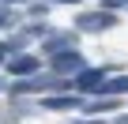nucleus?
Instances as JSON below:
<instances>
[{"label": "nucleus", "instance_id": "ddd939ff", "mask_svg": "<svg viewBox=\"0 0 128 124\" xmlns=\"http://www.w3.org/2000/svg\"><path fill=\"white\" fill-rule=\"evenodd\" d=\"M72 124H102L98 117H83V120H72Z\"/></svg>", "mask_w": 128, "mask_h": 124}, {"label": "nucleus", "instance_id": "9b49d317", "mask_svg": "<svg viewBox=\"0 0 128 124\" xmlns=\"http://www.w3.org/2000/svg\"><path fill=\"white\" fill-rule=\"evenodd\" d=\"M12 23H15V19H12V11H8V8H0V26H12Z\"/></svg>", "mask_w": 128, "mask_h": 124}, {"label": "nucleus", "instance_id": "39448f33", "mask_svg": "<svg viewBox=\"0 0 128 124\" xmlns=\"http://www.w3.org/2000/svg\"><path fill=\"white\" fill-rule=\"evenodd\" d=\"M87 64H83V56L72 49V53H60V56H53V75H64V79H68V75H79Z\"/></svg>", "mask_w": 128, "mask_h": 124}, {"label": "nucleus", "instance_id": "0eeeda50", "mask_svg": "<svg viewBox=\"0 0 128 124\" xmlns=\"http://www.w3.org/2000/svg\"><path fill=\"white\" fill-rule=\"evenodd\" d=\"M8 72L19 75V79H23V75H38V56H26V53H23V56H12V60H8Z\"/></svg>", "mask_w": 128, "mask_h": 124}, {"label": "nucleus", "instance_id": "dca6fc26", "mask_svg": "<svg viewBox=\"0 0 128 124\" xmlns=\"http://www.w3.org/2000/svg\"><path fill=\"white\" fill-rule=\"evenodd\" d=\"M0 90H4V83H0Z\"/></svg>", "mask_w": 128, "mask_h": 124}, {"label": "nucleus", "instance_id": "7ed1b4c3", "mask_svg": "<svg viewBox=\"0 0 128 124\" xmlns=\"http://www.w3.org/2000/svg\"><path fill=\"white\" fill-rule=\"evenodd\" d=\"M102 87H106V72L102 68H83L76 75V90L79 94H102Z\"/></svg>", "mask_w": 128, "mask_h": 124}, {"label": "nucleus", "instance_id": "4468645a", "mask_svg": "<svg viewBox=\"0 0 128 124\" xmlns=\"http://www.w3.org/2000/svg\"><path fill=\"white\" fill-rule=\"evenodd\" d=\"M49 4H79V0H49Z\"/></svg>", "mask_w": 128, "mask_h": 124}, {"label": "nucleus", "instance_id": "2eb2a0df", "mask_svg": "<svg viewBox=\"0 0 128 124\" xmlns=\"http://www.w3.org/2000/svg\"><path fill=\"white\" fill-rule=\"evenodd\" d=\"M117 124H128V117H117Z\"/></svg>", "mask_w": 128, "mask_h": 124}, {"label": "nucleus", "instance_id": "20e7f679", "mask_svg": "<svg viewBox=\"0 0 128 124\" xmlns=\"http://www.w3.org/2000/svg\"><path fill=\"white\" fill-rule=\"evenodd\" d=\"M49 56H60V53H72L76 49V34L72 30H53V34H45V45H42Z\"/></svg>", "mask_w": 128, "mask_h": 124}, {"label": "nucleus", "instance_id": "f03ea898", "mask_svg": "<svg viewBox=\"0 0 128 124\" xmlns=\"http://www.w3.org/2000/svg\"><path fill=\"white\" fill-rule=\"evenodd\" d=\"M109 26H117V15L113 11H87V15L76 19V30H87V34H102Z\"/></svg>", "mask_w": 128, "mask_h": 124}, {"label": "nucleus", "instance_id": "9d476101", "mask_svg": "<svg viewBox=\"0 0 128 124\" xmlns=\"http://www.w3.org/2000/svg\"><path fill=\"white\" fill-rule=\"evenodd\" d=\"M124 4H128V0H106V11H113V15H117V8H124Z\"/></svg>", "mask_w": 128, "mask_h": 124}, {"label": "nucleus", "instance_id": "f257e3e1", "mask_svg": "<svg viewBox=\"0 0 128 124\" xmlns=\"http://www.w3.org/2000/svg\"><path fill=\"white\" fill-rule=\"evenodd\" d=\"M68 87H76V79H64V75H30V79H19V83H12V90L15 94H30V90H53V94H60V90H68Z\"/></svg>", "mask_w": 128, "mask_h": 124}, {"label": "nucleus", "instance_id": "6e6552de", "mask_svg": "<svg viewBox=\"0 0 128 124\" xmlns=\"http://www.w3.org/2000/svg\"><path fill=\"white\" fill-rule=\"evenodd\" d=\"M106 109H120V98H102V102H87L83 105V117H98Z\"/></svg>", "mask_w": 128, "mask_h": 124}, {"label": "nucleus", "instance_id": "1a4fd4ad", "mask_svg": "<svg viewBox=\"0 0 128 124\" xmlns=\"http://www.w3.org/2000/svg\"><path fill=\"white\" fill-rule=\"evenodd\" d=\"M102 94H106V98H120V94H128V75H120V79H106Z\"/></svg>", "mask_w": 128, "mask_h": 124}, {"label": "nucleus", "instance_id": "423d86ee", "mask_svg": "<svg viewBox=\"0 0 128 124\" xmlns=\"http://www.w3.org/2000/svg\"><path fill=\"white\" fill-rule=\"evenodd\" d=\"M83 105H87V98H79V94H49L42 102V109H83Z\"/></svg>", "mask_w": 128, "mask_h": 124}, {"label": "nucleus", "instance_id": "f8f14e48", "mask_svg": "<svg viewBox=\"0 0 128 124\" xmlns=\"http://www.w3.org/2000/svg\"><path fill=\"white\" fill-rule=\"evenodd\" d=\"M8 53H12V45H0V64H4V60H12Z\"/></svg>", "mask_w": 128, "mask_h": 124}]
</instances>
